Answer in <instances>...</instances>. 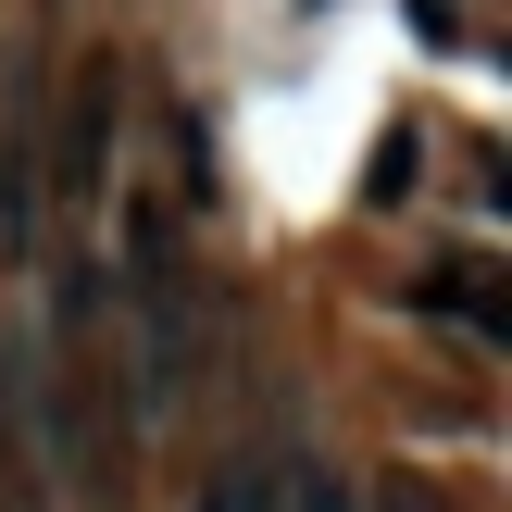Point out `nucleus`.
Segmentation results:
<instances>
[{"label":"nucleus","mask_w":512,"mask_h":512,"mask_svg":"<svg viewBox=\"0 0 512 512\" xmlns=\"http://www.w3.org/2000/svg\"><path fill=\"white\" fill-rule=\"evenodd\" d=\"M113 225H125V375H138V425H163L200 375V275L150 188H125Z\"/></svg>","instance_id":"nucleus-1"},{"label":"nucleus","mask_w":512,"mask_h":512,"mask_svg":"<svg viewBox=\"0 0 512 512\" xmlns=\"http://www.w3.org/2000/svg\"><path fill=\"white\" fill-rule=\"evenodd\" d=\"M113 125H125V63H113V50H88V63H75V88H63V150H50V188H75V200L113 188Z\"/></svg>","instance_id":"nucleus-2"},{"label":"nucleus","mask_w":512,"mask_h":512,"mask_svg":"<svg viewBox=\"0 0 512 512\" xmlns=\"http://www.w3.org/2000/svg\"><path fill=\"white\" fill-rule=\"evenodd\" d=\"M50 238V125H38V88H13V113H0V250H38Z\"/></svg>","instance_id":"nucleus-3"},{"label":"nucleus","mask_w":512,"mask_h":512,"mask_svg":"<svg viewBox=\"0 0 512 512\" xmlns=\"http://www.w3.org/2000/svg\"><path fill=\"white\" fill-rule=\"evenodd\" d=\"M400 300H413V313H438V325H463L475 350H512V300H500V275H488V263H438V275H400Z\"/></svg>","instance_id":"nucleus-4"},{"label":"nucleus","mask_w":512,"mask_h":512,"mask_svg":"<svg viewBox=\"0 0 512 512\" xmlns=\"http://www.w3.org/2000/svg\"><path fill=\"white\" fill-rule=\"evenodd\" d=\"M413 188H425V125H388L375 138V175H363V213H400Z\"/></svg>","instance_id":"nucleus-5"},{"label":"nucleus","mask_w":512,"mask_h":512,"mask_svg":"<svg viewBox=\"0 0 512 512\" xmlns=\"http://www.w3.org/2000/svg\"><path fill=\"white\" fill-rule=\"evenodd\" d=\"M175 188H188L200 213H213V188H225V163H213V125H200V113H175Z\"/></svg>","instance_id":"nucleus-6"},{"label":"nucleus","mask_w":512,"mask_h":512,"mask_svg":"<svg viewBox=\"0 0 512 512\" xmlns=\"http://www.w3.org/2000/svg\"><path fill=\"white\" fill-rule=\"evenodd\" d=\"M275 488H288V512H350V488L325 463H275Z\"/></svg>","instance_id":"nucleus-7"},{"label":"nucleus","mask_w":512,"mask_h":512,"mask_svg":"<svg viewBox=\"0 0 512 512\" xmlns=\"http://www.w3.org/2000/svg\"><path fill=\"white\" fill-rule=\"evenodd\" d=\"M375 512H450V500L425 488V475H388V488H375Z\"/></svg>","instance_id":"nucleus-8"},{"label":"nucleus","mask_w":512,"mask_h":512,"mask_svg":"<svg viewBox=\"0 0 512 512\" xmlns=\"http://www.w3.org/2000/svg\"><path fill=\"white\" fill-rule=\"evenodd\" d=\"M13 450L25 438H13V363H0V488H13Z\"/></svg>","instance_id":"nucleus-9"},{"label":"nucleus","mask_w":512,"mask_h":512,"mask_svg":"<svg viewBox=\"0 0 512 512\" xmlns=\"http://www.w3.org/2000/svg\"><path fill=\"white\" fill-rule=\"evenodd\" d=\"M200 512H250V475H225V488H200Z\"/></svg>","instance_id":"nucleus-10"},{"label":"nucleus","mask_w":512,"mask_h":512,"mask_svg":"<svg viewBox=\"0 0 512 512\" xmlns=\"http://www.w3.org/2000/svg\"><path fill=\"white\" fill-rule=\"evenodd\" d=\"M300 13H338V0H300Z\"/></svg>","instance_id":"nucleus-11"}]
</instances>
